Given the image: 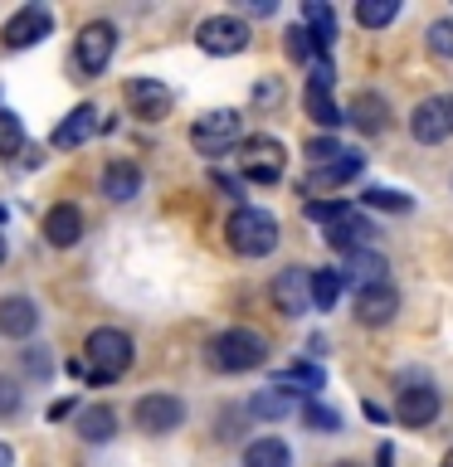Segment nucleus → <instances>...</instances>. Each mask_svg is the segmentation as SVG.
Segmentation results:
<instances>
[{
    "label": "nucleus",
    "instance_id": "1",
    "mask_svg": "<svg viewBox=\"0 0 453 467\" xmlns=\"http://www.w3.org/2000/svg\"><path fill=\"white\" fill-rule=\"evenodd\" d=\"M132 360H137V346H132L127 331H117V327L88 331V341H83V365L93 370V385H108V379L127 375Z\"/></svg>",
    "mask_w": 453,
    "mask_h": 467
},
{
    "label": "nucleus",
    "instance_id": "2",
    "mask_svg": "<svg viewBox=\"0 0 453 467\" xmlns=\"http://www.w3.org/2000/svg\"><path fill=\"white\" fill-rule=\"evenodd\" d=\"M205 356H210V365L219 375H244V370H258V365L269 360V341L248 327H229V331L215 336Z\"/></svg>",
    "mask_w": 453,
    "mask_h": 467
},
{
    "label": "nucleus",
    "instance_id": "3",
    "mask_svg": "<svg viewBox=\"0 0 453 467\" xmlns=\"http://www.w3.org/2000/svg\"><path fill=\"white\" fill-rule=\"evenodd\" d=\"M225 239L239 258H263L278 248V219L269 210H258V204H239L225 224Z\"/></svg>",
    "mask_w": 453,
    "mask_h": 467
},
{
    "label": "nucleus",
    "instance_id": "4",
    "mask_svg": "<svg viewBox=\"0 0 453 467\" xmlns=\"http://www.w3.org/2000/svg\"><path fill=\"white\" fill-rule=\"evenodd\" d=\"M234 156H239V175L254 181V185H273L278 175H283V166H288V151H283L278 137H244Z\"/></svg>",
    "mask_w": 453,
    "mask_h": 467
},
{
    "label": "nucleus",
    "instance_id": "5",
    "mask_svg": "<svg viewBox=\"0 0 453 467\" xmlns=\"http://www.w3.org/2000/svg\"><path fill=\"white\" fill-rule=\"evenodd\" d=\"M409 137H415L419 146H438L453 137V98L448 93H434L415 102V112H409Z\"/></svg>",
    "mask_w": 453,
    "mask_h": 467
},
{
    "label": "nucleus",
    "instance_id": "6",
    "mask_svg": "<svg viewBox=\"0 0 453 467\" xmlns=\"http://www.w3.org/2000/svg\"><path fill=\"white\" fill-rule=\"evenodd\" d=\"M239 131H244V117H239V112H234V108H215V112L195 117L190 141H195V151L219 156V151H229V146L239 141Z\"/></svg>",
    "mask_w": 453,
    "mask_h": 467
},
{
    "label": "nucleus",
    "instance_id": "7",
    "mask_svg": "<svg viewBox=\"0 0 453 467\" xmlns=\"http://www.w3.org/2000/svg\"><path fill=\"white\" fill-rule=\"evenodd\" d=\"M195 44L215 58L244 54L248 49V25L239 15H210V20H200V29H195Z\"/></svg>",
    "mask_w": 453,
    "mask_h": 467
},
{
    "label": "nucleus",
    "instance_id": "8",
    "mask_svg": "<svg viewBox=\"0 0 453 467\" xmlns=\"http://www.w3.org/2000/svg\"><path fill=\"white\" fill-rule=\"evenodd\" d=\"M112 49H117V29L108 20H88L79 29V44H73V58H79V73L98 78L102 68L112 64Z\"/></svg>",
    "mask_w": 453,
    "mask_h": 467
},
{
    "label": "nucleus",
    "instance_id": "9",
    "mask_svg": "<svg viewBox=\"0 0 453 467\" xmlns=\"http://www.w3.org/2000/svg\"><path fill=\"white\" fill-rule=\"evenodd\" d=\"M122 98H127V112L142 117V122H161V117H171V108H175V93L161 78H127Z\"/></svg>",
    "mask_w": 453,
    "mask_h": 467
},
{
    "label": "nucleus",
    "instance_id": "10",
    "mask_svg": "<svg viewBox=\"0 0 453 467\" xmlns=\"http://www.w3.org/2000/svg\"><path fill=\"white\" fill-rule=\"evenodd\" d=\"M132 419H137L142 433H175L185 423V404L175 400V394H142L137 409H132Z\"/></svg>",
    "mask_w": 453,
    "mask_h": 467
},
{
    "label": "nucleus",
    "instance_id": "11",
    "mask_svg": "<svg viewBox=\"0 0 453 467\" xmlns=\"http://www.w3.org/2000/svg\"><path fill=\"white\" fill-rule=\"evenodd\" d=\"M395 419L405 423V429H429L438 419V389L429 379H419V385H405L400 400H395Z\"/></svg>",
    "mask_w": 453,
    "mask_h": 467
},
{
    "label": "nucleus",
    "instance_id": "12",
    "mask_svg": "<svg viewBox=\"0 0 453 467\" xmlns=\"http://www.w3.org/2000/svg\"><path fill=\"white\" fill-rule=\"evenodd\" d=\"M54 29V15L44 10V5H25V10H15L5 29H0V39H5V49H29V44H39L44 35Z\"/></svg>",
    "mask_w": 453,
    "mask_h": 467
},
{
    "label": "nucleus",
    "instance_id": "13",
    "mask_svg": "<svg viewBox=\"0 0 453 467\" xmlns=\"http://www.w3.org/2000/svg\"><path fill=\"white\" fill-rule=\"evenodd\" d=\"M98 117H102V112L93 108V102H79V108H73V112L64 117V122L54 127V146H58V151H73V146L93 141L98 131H102V122H98Z\"/></svg>",
    "mask_w": 453,
    "mask_h": 467
},
{
    "label": "nucleus",
    "instance_id": "14",
    "mask_svg": "<svg viewBox=\"0 0 453 467\" xmlns=\"http://www.w3.org/2000/svg\"><path fill=\"white\" fill-rule=\"evenodd\" d=\"M361 171H365V156H361V151H342L336 161H327V166L307 171V181H302V195H312V190H336V185L356 181Z\"/></svg>",
    "mask_w": 453,
    "mask_h": 467
},
{
    "label": "nucleus",
    "instance_id": "15",
    "mask_svg": "<svg viewBox=\"0 0 453 467\" xmlns=\"http://www.w3.org/2000/svg\"><path fill=\"white\" fill-rule=\"evenodd\" d=\"M395 312H400V292L390 283L356 292V321L361 327H385V321H395Z\"/></svg>",
    "mask_w": 453,
    "mask_h": 467
},
{
    "label": "nucleus",
    "instance_id": "16",
    "mask_svg": "<svg viewBox=\"0 0 453 467\" xmlns=\"http://www.w3.org/2000/svg\"><path fill=\"white\" fill-rule=\"evenodd\" d=\"M273 306L283 317H302L312 297H307V268H283L273 277Z\"/></svg>",
    "mask_w": 453,
    "mask_h": 467
},
{
    "label": "nucleus",
    "instance_id": "17",
    "mask_svg": "<svg viewBox=\"0 0 453 467\" xmlns=\"http://www.w3.org/2000/svg\"><path fill=\"white\" fill-rule=\"evenodd\" d=\"M390 263L380 258V254H371V248H356V254H346V268H342V283H351L356 292H365V287H380V283H390Z\"/></svg>",
    "mask_w": 453,
    "mask_h": 467
},
{
    "label": "nucleus",
    "instance_id": "18",
    "mask_svg": "<svg viewBox=\"0 0 453 467\" xmlns=\"http://www.w3.org/2000/svg\"><path fill=\"white\" fill-rule=\"evenodd\" d=\"M39 331V306L29 297H0V336L10 341H25V336Z\"/></svg>",
    "mask_w": 453,
    "mask_h": 467
},
{
    "label": "nucleus",
    "instance_id": "19",
    "mask_svg": "<svg viewBox=\"0 0 453 467\" xmlns=\"http://www.w3.org/2000/svg\"><path fill=\"white\" fill-rule=\"evenodd\" d=\"M102 195L112 204H127L142 195V166L137 161H108V171H102Z\"/></svg>",
    "mask_w": 453,
    "mask_h": 467
},
{
    "label": "nucleus",
    "instance_id": "20",
    "mask_svg": "<svg viewBox=\"0 0 453 467\" xmlns=\"http://www.w3.org/2000/svg\"><path fill=\"white\" fill-rule=\"evenodd\" d=\"M375 234V224L365 214H342L336 224H327V248H336V254H356V248H365V239Z\"/></svg>",
    "mask_w": 453,
    "mask_h": 467
},
{
    "label": "nucleus",
    "instance_id": "21",
    "mask_svg": "<svg viewBox=\"0 0 453 467\" xmlns=\"http://www.w3.org/2000/svg\"><path fill=\"white\" fill-rule=\"evenodd\" d=\"M44 239H49L54 248H73L83 239V214L79 204H54L49 214H44Z\"/></svg>",
    "mask_w": 453,
    "mask_h": 467
},
{
    "label": "nucleus",
    "instance_id": "22",
    "mask_svg": "<svg viewBox=\"0 0 453 467\" xmlns=\"http://www.w3.org/2000/svg\"><path fill=\"white\" fill-rule=\"evenodd\" d=\"M342 117H346V122L356 127V131H365V137H375V131L385 127L390 108H385V98H380V93H356V98H351V108H346Z\"/></svg>",
    "mask_w": 453,
    "mask_h": 467
},
{
    "label": "nucleus",
    "instance_id": "23",
    "mask_svg": "<svg viewBox=\"0 0 453 467\" xmlns=\"http://www.w3.org/2000/svg\"><path fill=\"white\" fill-rule=\"evenodd\" d=\"M302 29L317 39V49L327 54L332 44H336V15L327 0H302Z\"/></svg>",
    "mask_w": 453,
    "mask_h": 467
},
{
    "label": "nucleus",
    "instance_id": "24",
    "mask_svg": "<svg viewBox=\"0 0 453 467\" xmlns=\"http://www.w3.org/2000/svg\"><path fill=\"white\" fill-rule=\"evenodd\" d=\"M112 433H117V409H108V404L79 409V438L83 443H108Z\"/></svg>",
    "mask_w": 453,
    "mask_h": 467
},
{
    "label": "nucleus",
    "instance_id": "25",
    "mask_svg": "<svg viewBox=\"0 0 453 467\" xmlns=\"http://www.w3.org/2000/svg\"><path fill=\"white\" fill-rule=\"evenodd\" d=\"M321 385H327V375H321V365H312V360L288 365V370H273V389H283V394H292V389L317 394Z\"/></svg>",
    "mask_w": 453,
    "mask_h": 467
},
{
    "label": "nucleus",
    "instance_id": "26",
    "mask_svg": "<svg viewBox=\"0 0 453 467\" xmlns=\"http://www.w3.org/2000/svg\"><path fill=\"white\" fill-rule=\"evenodd\" d=\"M342 273H336V268H312V273H307V297H312V306H317V312H332V306L336 302H342Z\"/></svg>",
    "mask_w": 453,
    "mask_h": 467
},
{
    "label": "nucleus",
    "instance_id": "27",
    "mask_svg": "<svg viewBox=\"0 0 453 467\" xmlns=\"http://www.w3.org/2000/svg\"><path fill=\"white\" fill-rule=\"evenodd\" d=\"M244 467H292V448L283 438H254V443L244 448Z\"/></svg>",
    "mask_w": 453,
    "mask_h": 467
},
{
    "label": "nucleus",
    "instance_id": "28",
    "mask_svg": "<svg viewBox=\"0 0 453 467\" xmlns=\"http://www.w3.org/2000/svg\"><path fill=\"white\" fill-rule=\"evenodd\" d=\"M248 414L254 419H263V423H278V419H288L292 414V394H283V389H258L254 400H248Z\"/></svg>",
    "mask_w": 453,
    "mask_h": 467
},
{
    "label": "nucleus",
    "instance_id": "29",
    "mask_svg": "<svg viewBox=\"0 0 453 467\" xmlns=\"http://www.w3.org/2000/svg\"><path fill=\"white\" fill-rule=\"evenodd\" d=\"M307 117H312L317 127H327V131L346 122V117H342V108L332 102V93H321V88H307Z\"/></svg>",
    "mask_w": 453,
    "mask_h": 467
},
{
    "label": "nucleus",
    "instance_id": "30",
    "mask_svg": "<svg viewBox=\"0 0 453 467\" xmlns=\"http://www.w3.org/2000/svg\"><path fill=\"white\" fill-rule=\"evenodd\" d=\"M395 15H400V0H361V5H356V25L385 29V25H395Z\"/></svg>",
    "mask_w": 453,
    "mask_h": 467
},
{
    "label": "nucleus",
    "instance_id": "31",
    "mask_svg": "<svg viewBox=\"0 0 453 467\" xmlns=\"http://www.w3.org/2000/svg\"><path fill=\"white\" fill-rule=\"evenodd\" d=\"M361 200L371 204V210H390V214H409V210H415V200H409L405 190H385V185H371Z\"/></svg>",
    "mask_w": 453,
    "mask_h": 467
},
{
    "label": "nucleus",
    "instance_id": "32",
    "mask_svg": "<svg viewBox=\"0 0 453 467\" xmlns=\"http://www.w3.org/2000/svg\"><path fill=\"white\" fill-rule=\"evenodd\" d=\"M302 423H307L312 433H342V414H336L332 404H321V400H307Z\"/></svg>",
    "mask_w": 453,
    "mask_h": 467
},
{
    "label": "nucleus",
    "instance_id": "33",
    "mask_svg": "<svg viewBox=\"0 0 453 467\" xmlns=\"http://www.w3.org/2000/svg\"><path fill=\"white\" fill-rule=\"evenodd\" d=\"M25 151V127H20V117L0 108V156H20Z\"/></svg>",
    "mask_w": 453,
    "mask_h": 467
},
{
    "label": "nucleus",
    "instance_id": "34",
    "mask_svg": "<svg viewBox=\"0 0 453 467\" xmlns=\"http://www.w3.org/2000/svg\"><path fill=\"white\" fill-rule=\"evenodd\" d=\"M283 39H288V58H292V64H312V58L321 54V49H317V39L307 35L302 25H292V29H288Z\"/></svg>",
    "mask_w": 453,
    "mask_h": 467
},
{
    "label": "nucleus",
    "instance_id": "35",
    "mask_svg": "<svg viewBox=\"0 0 453 467\" xmlns=\"http://www.w3.org/2000/svg\"><path fill=\"white\" fill-rule=\"evenodd\" d=\"M302 214L312 219V224H336L342 214H351V204H346V200H307Z\"/></svg>",
    "mask_w": 453,
    "mask_h": 467
},
{
    "label": "nucleus",
    "instance_id": "36",
    "mask_svg": "<svg viewBox=\"0 0 453 467\" xmlns=\"http://www.w3.org/2000/svg\"><path fill=\"white\" fill-rule=\"evenodd\" d=\"M346 151V146L342 141H336V137H307V166H327V161H336V156H342Z\"/></svg>",
    "mask_w": 453,
    "mask_h": 467
},
{
    "label": "nucleus",
    "instance_id": "37",
    "mask_svg": "<svg viewBox=\"0 0 453 467\" xmlns=\"http://www.w3.org/2000/svg\"><path fill=\"white\" fill-rule=\"evenodd\" d=\"M424 39H429V54H438V58H453V15H448V20H434Z\"/></svg>",
    "mask_w": 453,
    "mask_h": 467
},
{
    "label": "nucleus",
    "instance_id": "38",
    "mask_svg": "<svg viewBox=\"0 0 453 467\" xmlns=\"http://www.w3.org/2000/svg\"><path fill=\"white\" fill-rule=\"evenodd\" d=\"M332 83H336L332 58H327V54H317L312 64H307V88H321V93H332Z\"/></svg>",
    "mask_w": 453,
    "mask_h": 467
},
{
    "label": "nucleus",
    "instance_id": "39",
    "mask_svg": "<svg viewBox=\"0 0 453 467\" xmlns=\"http://www.w3.org/2000/svg\"><path fill=\"white\" fill-rule=\"evenodd\" d=\"M20 414V385H15L10 375H0V419Z\"/></svg>",
    "mask_w": 453,
    "mask_h": 467
},
{
    "label": "nucleus",
    "instance_id": "40",
    "mask_svg": "<svg viewBox=\"0 0 453 467\" xmlns=\"http://www.w3.org/2000/svg\"><path fill=\"white\" fill-rule=\"evenodd\" d=\"M283 102V83L278 78H263L258 88H254V108H278Z\"/></svg>",
    "mask_w": 453,
    "mask_h": 467
},
{
    "label": "nucleus",
    "instance_id": "41",
    "mask_svg": "<svg viewBox=\"0 0 453 467\" xmlns=\"http://www.w3.org/2000/svg\"><path fill=\"white\" fill-rule=\"evenodd\" d=\"M25 370H29V375H39V379H49L54 365H49V356H44V350H29V356H25Z\"/></svg>",
    "mask_w": 453,
    "mask_h": 467
},
{
    "label": "nucleus",
    "instance_id": "42",
    "mask_svg": "<svg viewBox=\"0 0 453 467\" xmlns=\"http://www.w3.org/2000/svg\"><path fill=\"white\" fill-rule=\"evenodd\" d=\"M73 414V400H58L54 409H49V419H68Z\"/></svg>",
    "mask_w": 453,
    "mask_h": 467
},
{
    "label": "nucleus",
    "instance_id": "43",
    "mask_svg": "<svg viewBox=\"0 0 453 467\" xmlns=\"http://www.w3.org/2000/svg\"><path fill=\"white\" fill-rule=\"evenodd\" d=\"M0 467H15V448L10 443H0Z\"/></svg>",
    "mask_w": 453,
    "mask_h": 467
},
{
    "label": "nucleus",
    "instance_id": "44",
    "mask_svg": "<svg viewBox=\"0 0 453 467\" xmlns=\"http://www.w3.org/2000/svg\"><path fill=\"white\" fill-rule=\"evenodd\" d=\"M438 467H453V448H448V452H444V462H438Z\"/></svg>",
    "mask_w": 453,
    "mask_h": 467
},
{
    "label": "nucleus",
    "instance_id": "45",
    "mask_svg": "<svg viewBox=\"0 0 453 467\" xmlns=\"http://www.w3.org/2000/svg\"><path fill=\"white\" fill-rule=\"evenodd\" d=\"M0 263H5V234H0Z\"/></svg>",
    "mask_w": 453,
    "mask_h": 467
},
{
    "label": "nucleus",
    "instance_id": "46",
    "mask_svg": "<svg viewBox=\"0 0 453 467\" xmlns=\"http://www.w3.org/2000/svg\"><path fill=\"white\" fill-rule=\"evenodd\" d=\"M332 467H356V462H332Z\"/></svg>",
    "mask_w": 453,
    "mask_h": 467
}]
</instances>
